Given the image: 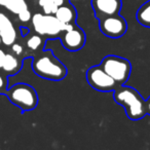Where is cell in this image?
Returning a JSON list of instances; mask_svg holds the SVG:
<instances>
[{
    "label": "cell",
    "instance_id": "6da1fadb",
    "mask_svg": "<svg viewBox=\"0 0 150 150\" xmlns=\"http://www.w3.org/2000/svg\"><path fill=\"white\" fill-rule=\"evenodd\" d=\"M113 98L125 108V114L132 120H140L146 115L145 100L134 88L118 86L113 91Z\"/></svg>",
    "mask_w": 150,
    "mask_h": 150
},
{
    "label": "cell",
    "instance_id": "7a4b0ae2",
    "mask_svg": "<svg viewBox=\"0 0 150 150\" xmlns=\"http://www.w3.org/2000/svg\"><path fill=\"white\" fill-rule=\"evenodd\" d=\"M32 69L39 77L60 81L67 75V68L50 50H44L33 59Z\"/></svg>",
    "mask_w": 150,
    "mask_h": 150
},
{
    "label": "cell",
    "instance_id": "3957f363",
    "mask_svg": "<svg viewBox=\"0 0 150 150\" xmlns=\"http://www.w3.org/2000/svg\"><path fill=\"white\" fill-rule=\"evenodd\" d=\"M9 101L23 112L31 111L38 105V95L34 88L27 83H17L4 93Z\"/></svg>",
    "mask_w": 150,
    "mask_h": 150
},
{
    "label": "cell",
    "instance_id": "277c9868",
    "mask_svg": "<svg viewBox=\"0 0 150 150\" xmlns=\"http://www.w3.org/2000/svg\"><path fill=\"white\" fill-rule=\"evenodd\" d=\"M100 65L118 86H122L129 80L132 72V65L127 59L114 54H109L103 59Z\"/></svg>",
    "mask_w": 150,
    "mask_h": 150
},
{
    "label": "cell",
    "instance_id": "5b68a950",
    "mask_svg": "<svg viewBox=\"0 0 150 150\" xmlns=\"http://www.w3.org/2000/svg\"><path fill=\"white\" fill-rule=\"evenodd\" d=\"M32 24L34 30L39 35H46L52 38L60 37L63 31L70 29L74 25V24L64 25L54 16L41 15V13H36L32 17Z\"/></svg>",
    "mask_w": 150,
    "mask_h": 150
},
{
    "label": "cell",
    "instance_id": "8992f818",
    "mask_svg": "<svg viewBox=\"0 0 150 150\" xmlns=\"http://www.w3.org/2000/svg\"><path fill=\"white\" fill-rule=\"evenodd\" d=\"M86 80L93 88L99 92H111L118 86L115 80L105 72L101 65L93 66L86 72Z\"/></svg>",
    "mask_w": 150,
    "mask_h": 150
},
{
    "label": "cell",
    "instance_id": "52a82bcc",
    "mask_svg": "<svg viewBox=\"0 0 150 150\" xmlns=\"http://www.w3.org/2000/svg\"><path fill=\"white\" fill-rule=\"evenodd\" d=\"M99 28L105 36L110 38H119L125 35L127 30V23L119 13L100 18Z\"/></svg>",
    "mask_w": 150,
    "mask_h": 150
},
{
    "label": "cell",
    "instance_id": "ba28073f",
    "mask_svg": "<svg viewBox=\"0 0 150 150\" xmlns=\"http://www.w3.org/2000/svg\"><path fill=\"white\" fill-rule=\"evenodd\" d=\"M60 39L63 46L69 52H77L84 46L86 41V36L83 30L80 27L74 25L68 30L61 33Z\"/></svg>",
    "mask_w": 150,
    "mask_h": 150
},
{
    "label": "cell",
    "instance_id": "9c48e42d",
    "mask_svg": "<svg viewBox=\"0 0 150 150\" xmlns=\"http://www.w3.org/2000/svg\"><path fill=\"white\" fill-rule=\"evenodd\" d=\"M122 6L121 0H92V7L97 19L119 13Z\"/></svg>",
    "mask_w": 150,
    "mask_h": 150
},
{
    "label": "cell",
    "instance_id": "30bf717a",
    "mask_svg": "<svg viewBox=\"0 0 150 150\" xmlns=\"http://www.w3.org/2000/svg\"><path fill=\"white\" fill-rule=\"evenodd\" d=\"M54 17L64 25H70L75 24V21L77 19V13L75 7L70 2H68L57 8Z\"/></svg>",
    "mask_w": 150,
    "mask_h": 150
},
{
    "label": "cell",
    "instance_id": "8fae6325",
    "mask_svg": "<svg viewBox=\"0 0 150 150\" xmlns=\"http://www.w3.org/2000/svg\"><path fill=\"white\" fill-rule=\"evenodd\" d=\"M21 62L16 58L13 54H5V60L3 63L2 69L9 75L16 74L17 72H19L21 69Z\"/></svg>",
    "mask_w": 150,
    "mask_h": 150
},
{
    "label": "cell",
    "instance_id": "7c38bea8",
    "mask_svg": "<svg viewBox=\"0 0 150 150\" xmlns=\"http://www.w3.org/2000/svg\"><path fill=\"white\" fill-rule=\"evenodd\" d=\"M136 17L140 25L146 28H150V0L140 6Z\"/></svg>",
    "mask_w": 150,
    "mask_h": 150
},
{
    "label": "cell",
    "instance_id": "4fadbf2b",
    "mask_svg": "<svg viewBox=\"0 0 150 150\" xmlns=\"http://www.w3.org/2000/svg\"><path fill=\"white\" fill-rule=\"evenodd\" d=\"M0 37L2 39V43H4L6 46H9L13 43H15L16 39H17V32H16L13 25L1 30L0 31Z\"/></svg>",
    "mask_w": 150,
    "mask_h": 150
},
{
    "label": "cell",
    "instance_id": "5bb4252c",
    "mask_svg": "<svg viewBox=\"0 0 150 150\" xmlns=\"http://www.w3.org/2000/svg\"><path fill=\"white\" fill-rule=\"evenodd\" d=\"M38 1L39 5L43 8L45 15H54L58 6L54 3V0H38Z\"/></svg>",
    "mask_w": 150,
    "mask_h": 150
},
{
    "label": "cell",
    "instance_id": "9a60e30c",
    "mask_svg": "<svg viewBox=\"0 0 150 150\" xmlns=\"http://www.w3.org/2000/svg\"><path fill=\"white\" fill-rule=\"evenodd\" d=\"M42 44V38L38 35H33L28 39L27 41V46L32 50H36L40 47V45Z\"/></svg>",
    "mask_w": 150,
    "mask_h": 150
},
{
    "label": "cell",
    "instance_id": "2e32d148",
    "mask_svg": "<svg viewBox=\"0 0 150 150\" xmlns=\"http://www.w3.org/2000/svg\"><path fill=\"white\" fill-rule=\"evenodd\" d=\"M11 26H13V23L8 19V17H6L4 13H0V31L7 27H11Z\"/></svg>",
    "mask_w": 150,
    "mask_h": 150
},
{
    "label": "cell",
    "instance_id": "e0dca14e",
    "mask_svg": "<svg viewBox=\"0 0 150 150\" xmlns=\"http://www.w3.org/2000/svg\"><path fill=\"white\" fill-rule=\"evenodd\" d=\"M18 16H19L20 21L24 22V23H26V22L30 21V19H31V13H30V11H28V8H26V9H24V11H22L21 13H18Z\"/></svg>",
    "mask_w": 150,
    "mask_h": 150
},
{
    "label": "cell",
    "instance_id": "ac0fdd59",
    "mask_svg": "<svg viewBox=\"0 0 150 150\" xmlns=\"http://www.w3.org/2000/svg\"><path fill=\"white\" fill-rule=\"evenodd\" d=\"M11 48H13V52L16 54H21L23 52V47H22L21 44L19 43H13L11 44Z\"/></svg>",
    "mask_w": 150,
    "mask_h": 150
},
{
    "label": "cell",
    "instance_id": "d6986e66",
    "mask_svg": "<svg viewBox=\"0 0 150 150\" xmlns=\"http://www.w3.org/2000/svg\"><path fill=\"white\" fill-rule=\"evenodd\" d=\"M5 52H3L2 50H0V68H2L3 66V63H4V60H5Z\"/></svg>",
    "mask_w": 150,
    "mask_h": 150
},
{
    "label": "cell",
    "instance_id": "ffe728a7",
    "mask_svg": "<svg viewBox=\"0 0 150 150\" xmlns=\"http://www.w3.org/2000/svg\"><path fill=\"white\" fill-rule=\"evenodd\" d=\"M70 2V0H54V3L57 5V6H61V5H64L66 3Z\"/></svg>",
    "mask_w": 150,
    "mask_h": 150
},
{
    "label": "cell",
    "instance_id": "44dd1931",
    "mask_svg": "<svg viewBox=\"0 0 150 150\" xmlns=\"http://www.w3.org/2000/svg\"><path fill=\"white\" fill-rule=\"evenodd\" d=\"M145 107H146V114L150 115V96L147 100H145Z\"/></svg>",
    "mask_w": 150,
    "mask_h": 150
},
{
    "label": "cell",
    "instance_id": "7402d4cb",
    "mask_svg": "<svg viewBox=\"0 0 150 150\" xmlns=\"http://www.w3.org/2000/svg\"><path fill=\"white\" fill-rule=\"evenodd\" d=\"M4 88H5V80H4V78L0 75V91L3 90Z\"/></svg>",
    "mask_w": 150,
    "mask_h": 150
},
{
    "label": "cell",
    "instance_id": "603a6c76",
    "mask_svg": "<svg viewBox=\"0 0 150 150\" xmlns=\"http://www.w3.org/2000/svg\"><path fill=\"white\" fill-rule=\"evenodd\" d=\"M22 32H23V33H22V36H23V37H24V36H26V34H27V33H29V30H28V29H24V28H22Z\"/></svg>",
    "mask_w": 150,
    "mask_h": 150
},
{
    "label": "cell",
    "instance_id": "cb8c5ba5",
    "mask_svg": "<svg viewBox=\"0 0 150 150\" xmlns=\"http://www.w3.org/2000/svg\"><path fill=\"white\" fill-rule=\"evenodd\" d=\"M2 43V39H1V37H0V44Z\"/></svg>",
    "mask_w": 150,
    "mask_h": 150
}]
</instances>
